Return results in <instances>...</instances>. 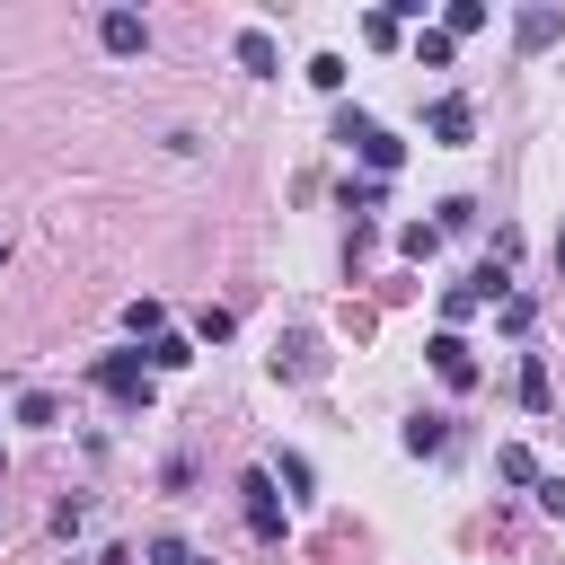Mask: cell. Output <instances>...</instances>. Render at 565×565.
Wrapping results in <instances>:
<instances>
[{
    "label": "cell",
    "instance_id": "d4e9b609",
    "mask_svg": "<svg viewBox=\"0 0 565 565\" xmlns=\"http://www.w3.org/2000/svg\"><path fill=\"white\" fill-rule=\"evenodd\" d=\"M547 256H556V274H565V230H556V247H547Z\"/></svg>",
    "mask_w": 565,
    "mask_h": 565
},
{
    "label": "cell",
    "instance_id": "9c48e42d",
    "mask_svg": "<svg viewBox=\"0 0 565 565\" xmlns=\"http://www.w3.org/2000/svg\"><path fill=\"white\" fill-rule=\"evenodd\" d=\"M141 362H150V371H185V362H194V344H185V335H150V344H141Z\"/></svg>",
    "mask_w": 565,
    "mask_h": 565
},
{
    "label": "cell",
    "instance_id": "7402d4cb",
    "mask_svg": "<svg viewBox=\"0 0 565 565\" xmlns=\"http://www.w3.org/2000/svg\"><path fill=\"white\" fill-rule=\"evenodd\" d=\"M309 88H327V97H335V88H344V53H318V62H309Z\"/></svg>",
    "mask_w": 565,
    "mask_h": 565
},
{
    "label": "cell",
    "instance_id": "6da1fadb",
    "mask_svg": "<svg viewBox=\"0 0 565 565\" xmlns=\"http://www.w3.org/2000/svg\"><path fill=\"white\" fill-rule=\"evenodd\" d=\"M238 494H247V530H256V539L274 547V539L291 530V512H282V494H274V468H247V477H238Z\"/></svg>",
    "mask_w": 565,
    "mask_h": 565
},
{
    "label": "cell",
    "instance_id": "30bf717a",
    "mask_svg": "<svg viewBox=\"0 0 565 565\" xmlns=\"http://www.w3.org/2000/svg\"><path fill=\"white\" fill-rule=\"evenodd\" d=\"M547 397H556V388H547V362H539V353H521V406H530V415H547Z\"/></svg>",
    "mask_w": 565,
    "mask_h": 565
},
{
    "label": "cell",
    "instance_id": "5bb4252c",
    "mask_svg": "<svg viewBox=\"0 0 565 565\" xmlns=\"http://www.w3.org/2000/svg\"><path fill=\"white\" fill-rule=\"evenodd\" d=\"M397 247H406L415 265H433V256H441V230H433V221H406V230H397Z\"/></svg>",
    "mask_w": 565,
    "mask_h": 565
},
{
    "label": "cell",
    "instance_id": "5b68a950",
    "mask_svg": "<svg viewBox=\"0 0 565 565\" xmlns=\"http://www.w3.org/2000/svg\"><path fill=\"white\" fill-rule=\"evenodd\" d=\"M230 53H238V71H247V79H274V71H282V44H274L265 26H238V44H230Z\"/></svg>",
    "mask_w": 565,
    "mask_h": 565
},
{
    "label": "cell",
    "instance_id": "2e32d148",
    "mask_svg": "<svg viewBox=\"0 0 565 565\" xmlns=\"http://www.w3.org/2000/svg\"><path fill=\"white\" fill-rule=\"evenodd\" d=\"M371 132H380V124H371V115H362V106H335V141H344V150H362V141H371Z\"/></svg>",
    "mask_w": 565,
    "mask_h": 565
},
{
    "label": "cell",
    "instance_id": "ffe728a7",
    "mask_svg": "<svg viewBox=\"0 0 565 565\" xmlns=\"http://www.w3.org/2000/svg\"><path fill=\"white\" fill-rule=\"evenodd\" d=\"M433 230H441V238H459V230H477V203H468V194H450V203H441V221H433Z\"/></svg>",
    "mask_w": 565,
    "mask_h": 565
},
{
    "label": "cell",
    "instance_id": "8992f818",
    "mask_svg": "<svg viewBox=\"0 0 565 565\" xmlns=\"http://www.w3.org/2000/svg\"><path fill=\"white\" fill-rule=\"evenodd\" d=\"M433 371H441V380H450V388H477V353H468V344H459V335H450V327H441V335H433Z\"/></svg>",
    "mask_w": 565,
    "mask_h": 565
},
{
    "label": "cell",
    "instance_id": "9a60e30c",
    "mask_svg": "<svg viewBox=\"0 0 565 565\" xmlns=\"http://www.w3.org/2000/svg\"><path fill=\"white\" fill-rule=\"evenodd\" d=\"M450 53H459V44H450L441 26H424V35H415V62H424V71H450Z\"/></svg>",
    "mask_w": 565,
    "mask_h": 565
},
{
    "label": "cell",
    "instance_id": "603a6c76",
    "mask_svg": "<svg viewBox=\"0 0 565 565\" xmlns=\"http://www.w3.org/2000/svg\"><path fill=\"white\" fill-rule=\"evenodd\" d=\"M53 415H62V406H53L44 388H26V397H18V424H53Z\"/></svg>",
    "mask_w": 565,
    "mask_h": 565
},
{
    "label": "cell",
    "instance_id": "d6986e66",
    "mask_svg": "<svg viewBox=\"0 0 565 565\" xmlns=\"http://www.w3.org/2000/svg\"><path fill=\"white\" fill-rule=\"evenodd\" d=\"M141 556H150V565H203V556H194V547H185V539H177V530H159V539H150V547H141Z\"/></svg>",
    "mask_w": 565,
    "mask_h": 565
},
{
    "label": "cell",
    "instance_id": "ba28073f",
    "mask_svg": "<svg viewBox=\"0 0 565 565\" xmlns=\"http://www.w3.org/2000/svg\"><path fill=\"white\" fill-rule=\"evenodd\" d=\"M353 159H362V177H380V185H388V177L406 168V141H397V132H371V141H362Z\"/></svg>",
    "mask_w": 565,
    "mask_h": 565
},
{
    "label": "cell",
    "instance_id": "ac0fdd59",
    "mask_svg": "<svg viewBox=\"0 0 565 565\" xmlns=\"http://www.w3.org/2000/svg\"><path fill=\"white\" fill-rule=\"evenodd\" d=\"M274 477H282V486H291V503H309V486H318V477H309V459H300V450H282V459H274Z\"/></svg>",
    "mask_w": 565,
    "mask_h": 565
},
{
    "label": "cell",
    "instance_id": "8fae6325",
    "mask_svg": "<svg viewBox=\"0 0 565 565\" xmlns=\"http://www.w3.org/2000/svg\"><path fill=\"white\" fill-rule=\"evenodd\" d=\"M397 441H406V450H415V459H433V450H441V441H450V424H441V415H415V424H406V433H397Z\"/></svg>",
    "mask_w": 565,
    "mask_h": 565
},
{
    "label": "cell",
    "instance_id": "277c9868",
    "mask_svg": "<svg viewBox=\"0 0 565 565\" xmlns=\"http://www.w3.org/2000/svg\"><path fill=\"white\" fill-rule=\"evenodd\" d=\"M97 44H106L115 62H132V53H150V26H141L132 9H106V18H97Z\"/></svg>",
    "mask_w": 565,
    "mask_h": 565
},
{
    "label": "cell",
    "instance_id": "7c38bea8",
    "mask_svg": "<svg viewBox=\"0 0 565 565\" xmlns=\"http://www.w3.org/2000/svg\"><path fill=\"white\" fill-rule=\"evenodd\" d=\"M494 477H503V486H539V459H530L521 441H503V450H494Z\"/></svg>",
    "mask_w": 565,
    "mask_h": 565
},
{
    "label": "cell",
    "instance_id": "e0dca14e",
    "mask_svg": "<svg viewBox=\"0 0 565 565\" xmlns=\"http://www.w3.org/2000/svg\"><path fill=\"white\" fill-rule=\"evenodd\" d=\"M380 203H388L380 177H344V212H380Z\"/></svg>",
    "mask_w": 565,
    "mask_h": 565
},
{
    "label": "cell",
    "instance_id": "44dd1931",
    "mask_svg": "<svg viewBox=\"0 0 565 565\" xmlns=\"http://www.w3.org/2000/svg\"><path fill=\"white\" fill-rule=\"evenodd\" d=\"M159 318H168V309H159V300H132V309H124V327H132V335H141V344H150V335H168V327H159Z\"/></svg>",
    "mask_w": 565,
    "mask_h": 565
},
{
    "label": "cell",
    "instance_id": "3957f363",
    "mask_svg": "<svg viewBox=\"0 0 565 565\" xmlns=\"http://www.w3.org/2000/svg\"><path fill=\"white\" fill-rule=\"evenodd\" d=\"M424 132H433L441 150H468V141H477V106H468V97H433V106H424Z\"/></svg>",
    "mask_w": 565,
    "mask_h": 565
},
{
    "label": "cell",
    "instance_id": "7a4b0ae2",
    "mask_svg": "<svg viewBox=\"0 0 565 565\" xmlns=\"http://www.w3.org/2000/svg\"><path fill=\"white\" fill-rule=\"evenodd\" d=\"M150 380H159V371H150L141 353H106V362H97V388H106L115 406H150Z\"/></svg>",
    "mask_w": 565,
    "mask_h": 565
},
{
    "label": "cell",
    "instance_id": "cb8c5ba5",
    "mask_svg": "<svg viewBox=\"0 0 565 565\" xmlns=\"http://www.w3.org/2000/svg\"><path fill=\"white\" fill-rule=\"evenodd\" d=\"M539 503H547V512L565 521V477H539Z\"/></svg>",
    "mask_w": 565,
    "mask_h": 565
},
{
    "label": "cell",
    "instance_id": "52a82bcc",
    "mask_svg": "<svg viewBox=\"0 0 565 565\" xmlns=\"http://www.w3.org/2000/svg\"><path fill=\"white\" fill-rule=\"evenodd\" d=\"M556 35H565V9H521V18H512V44H521V53H539V44H556Z\"/></svg>",
    "mask_w": 565,
    "mask_h": 565
},
{
    "label": "cell",
    "instance_id": "4fadbf2b",
    "mask_svg": "<svg viewBox=\"0 0 565 565\" xmlns=\"http://www.w3.org/2000/svg\"><path fill=\"white\" fill-rule=\"evenodd\" d=\"M477 26H486V0H450V9H441V35H450V44L477 35Z\"/></svg>",
    "mask_w": 565,
    "mask_h": 565
}]
</instances>
